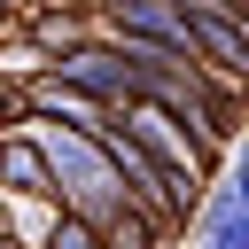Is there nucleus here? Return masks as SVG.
<instances>
[{
    "label": "nucleus",
    "instance_id": "obj_1",
    "mask_svg": "<svg viewBox=\"0 0 249 249\" xmlns=\"http://www.w3.org/2000/svg\"><path fill=\"white\" fill-rule=\"evenodd\" d=\"M117 132L171 179V187H210L218 171H226V156H210L179 117H163V109H148V101H132V109H117Z\"/></svg>",
    "mask_w": 249,
    "mask_h": 249
},
{
    "label": "nucleus",
    "instance_id": "obj_2",
    "mask_svg": "<svg viewBox=\"0 0 249 249\" xmlns=\"http://www.w3.org/2000/svg\"><path fill=\"white\" fill-rule=\"evenodd\" d=\"M47 78H54V86H70V93H86V101H93V109H109V117H117V109H132V70H124L101 39H86V47L54 54V62H47Z\"/></svg>",
    "mask_w": 249,
    "mask_h": 249
},
{
    "label": "nucleus",
    "instance_id": "obj_3",
    "mask_svg": "<svg viewBox=\"0 0 249 249\" xmlns=\"http://www.w3.org/2000/svg\"><path fill=\"white\" fill-rule=\"evenodd\" d=\"M195 241H202V249H249V210H241V179H233V171L210 179L202 218H195Z\"/></svg>",
    "mask_w": 249,
    "mask_h": 249
},
{
    "label": "nucleus",
    "instance_id": "obj_4",
    "mask_svg": "<svg viewBox=\"0 0 249 249\" xmlns=\"http://www.w3.org/2000/svg\"><path fill=\"white\" fill-rule=\"evenodd\" d=\"M23 31H31V47H39V70H47L54 54H70V47H86V39H93V16H86V0H78V8H62V0H39Z\"/></svg>",
    "mask_w": 249,
    "mask_h": 249
},
{
    "label": "nucleus",
    "instance_id": "obj_5",
    "mask_svg": "<svg viewBox=\"0 0 249 249\" xmlns=\"http://www.w3.org/2000/svg\"><path fill=\"white\" fill-rule=\"evenodd\" d=\"M0 202H47V163H39L31 132L0 140Z\"/></svg>",
    "mask_w": 249,
    "mask_h": 249
},
{
    "label": "nucleus",
    "instance_id": "obj_6",
    "mask_svg": "<svg viewBox=\"0 0 249 249\" xmlns=\"http://www.w3.org/2000/svg\"><path fill=\"white\" fill-rule=\"evenodd\" d=\"M93 241H101V249H163V241H171V226H163V218H148V210H117Z\"/></svg>",
    "mask_w": 249,
    "mask_h": 249
},
{
    "label": "nucleus",
    "instance_id": "obj_7",
    "mask_svg": "<svg viewBox=\"0 0 249 249\" xmlns=\"http://www.w3.org/2000/svg\"><path fill=\"white\" fill-rule=\"evenodd\" d=\"M23 124H31V109H23V78H8V70H0V140H8V132H23Z\"/></svg>",
    "mask_w": 249,
    "mask_h": 249
},
{
    "label": "nucleus",
    "instance_id": "obj_8",
    "mask_svg": "<svg viewBox=\"0 0 249 249\" xmlns=\"http://www.w3.org/2000/svg\"><path fill=\"white\" fill-rule=\"evenodd\" d=\"M0 249H8V202H0Z\"/></svg>",
    "mask_w": 249,
    "mask_h": 249
},
{
    "label": "nucleus",
    "instance_id": "obj_9",
    "mask_svg": "<svg viewBox=\"0 0 249 249\" xmlns=\"http://www.w3.org/2000/svg\"><path fill=\"white\" fill-rule=\"evenodd\" d=\"M16 8H23V0H0V23H8V16H16Z\"/></svg>",
    "mask_w": 249,
    "mask_h": 249
}]
</instances>
